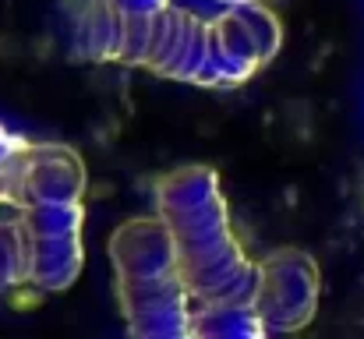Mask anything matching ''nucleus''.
I'll return each mask as SVG.
<instances>
[{"mask_svg":"<svg viewBox=\"0 0 364 339\" xmlns=\"http://www.w3.org/2000/svg\"><path fill=\"white\" fill-rule=\"evenodd\" d=\"M220 4H251V0H220Z\"/></svg>","mask_w":364,"mask_h":339,"instance_id":"obj_11","label":"nucleus"},{"mask_svg":"<svg viewBox=\"0 0 364 339\" xmlns=\"http://www.w3.org/2000/svg\"><path fill=\"white\" fill-rule=\"evenodd\" d=\"M318 262L301 247H276L258 262L251 308L269 333H301L318 311Z\"/></svg>","mask_w":364,"mask_h":339,"instance_id":"obj_4","label":"nucleus"},{"mask_svg":"<svg viewBox=\"0 0 364 339\" xmlns=\"http://www.w3.org/2000/svg\"><path fill=\"white\" fill-rule=\"evenodd\" d=\"M71 46L82 60H114L145 68L166 82L220 89L216 18L177 4L152 14H124L110 0H85L75 18Z\"/></svg>","mask_w":364,"mask_h":339,"instance_id":"obj_2","label":"nucleus"},{"mask_svg":"<svg viewBox=\"0 0 364 339\" xmlns=\"http://www.w3.org/2000/svg\"><path fill=\"white\" fill-rule=\"evenodd\" d=\"M21 220L28 233V286L46 294L68 290L85 265V247H82L85 205L82 202L32 205L21 209Z\"/></svg>","mask_w":364,"mask_h":339,"instance_id":"obj_5","label":"nucleus"},{"mask_svg":"<svg viewBox=\"0 0 364 339\" xmlns=\"http://www.w3.org/2000/svg\"><path fill=\"white\" fill-rule=\"evenodd\" d=\"M28 286V233L25 220H0V297Z\"/></svg>","mask_w":364,"mask_h":339,"instance_id":"obj_8","label":"nucleus"},{"mask_svg":"<svg viewBox=\"0 0 364 339\" xmlns=\"http://www.w3.org/2000/svg\"><path fill=\"white\" fill-rule=\"evenodd\" d=\"M89 188V173L82 156L64 141H32L18 173L14 209L32 205H68L82 202Z\"/></svg>","mask_w":364,"mask_h":339,"instance_id":"obj_6","label":"nucleus"},{"mask_svg":"<svg viewBox=\"0 0 364 339\" xmlns=\"http://www.w3.org/2000/svg\"><path fill=\"white\" fill-rule=\"evenodd\" d=\"M28 145H32L28 138H21L0 124V202L4 205H14V188H18V173H21Z\"/></svg>","mask_w":364,"mask_h":339,"instance_id":"obj_9","label":"nucleus"},{"mask_svg":"<svg viewBox=\"0 0 364 339\" xmlns=\"http://www.w3.org/2000/svg\"><path fill=\"white\" fill-rule=\"evenodd\" d=\"M156 216L166 223L181 276L195 308L251 304L258 262L241 247L220 173L202 163L173 166L152 177Z\"/></svg>","mask_w":364,"mask_h":339,"instance_id":"obj_1","label":"nucleus"},{"mask_svg":"<svg viewBox=\"0 0 364 339\" xmlns=\"http://www.w3.org/2000/svg\"><path fill=\"white\" fill-rule=\"evenodd\" d=\"M127 339H198L195 301L177 265L170 230L159 216H134L110 233Z\"/></svg>","mask_w":364,"mask_h":339,"instance_id":"obj_3","label":"nucleus"},{"mask_svg":"<svg viewBox=\"0 0 364 339\" xmlns=\"http://www.w3.org/2000/svg\"><path fill=\"white\" fill-rule=\"evenodd\" d=\"M265 322L251 304L237 308H195V336L198 339H265Z\"/></svg>","mask_w":364,"mask_h":339,"instance_id":"obj_7","label":"nucleus"},{"mask_svg":"<svg viewBox=\"0 0 364 339\" xmlns=\"http://www.w3.org/2000/svg\"><path fill=\"white\" fill-rule=\"evenodd\" d=\"M117 11L124 14H152V11H163V7H170L173 0H110Z\"/></svg>","mask_w":364,"mask_h":339,"instance_id":"obj_10","label":"nucleus"}]
</instances>
